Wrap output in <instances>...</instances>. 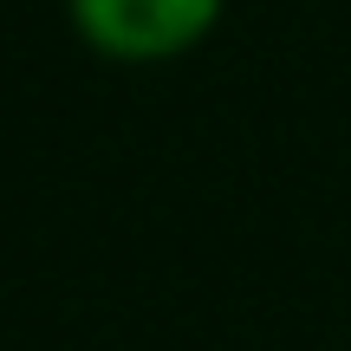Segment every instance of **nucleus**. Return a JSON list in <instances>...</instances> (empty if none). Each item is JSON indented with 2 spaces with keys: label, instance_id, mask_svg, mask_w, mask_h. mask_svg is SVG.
Returning <instances> with one entry per match:
<instances>
[{
  "label": "nucleus",
  "instance_id": "obj_1",
  "mask_svg": "<svg viewBox=\"0 0 351 351\" xmlns=\"http://www.w3.org/2000/svg\"><path fill=\"white\" fill-rule=\"evenodd\" d=\"M228 0H65L72 33L98 59L117 65H163L215 33Z\"/></svg>",
  "mask_w": 351,
  "mask_h": 351
}]
</instances>
